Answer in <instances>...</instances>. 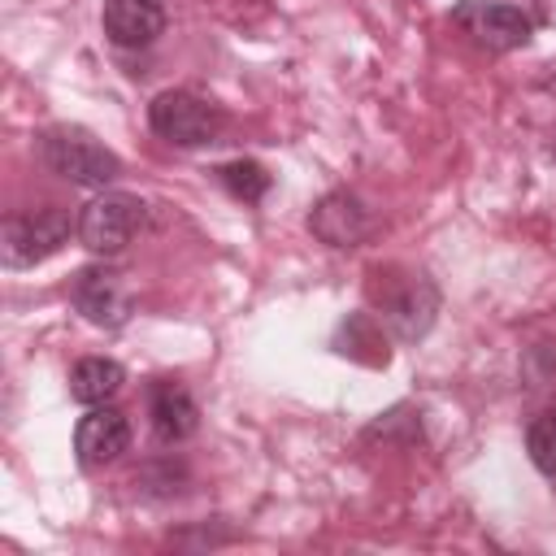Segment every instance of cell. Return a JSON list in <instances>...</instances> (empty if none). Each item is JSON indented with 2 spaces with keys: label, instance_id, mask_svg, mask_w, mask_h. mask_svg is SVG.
<instances>
[{
  "label": "cell",
  "instance_id": "cell-1",
  "mask_svg": "<svg viewBox=\"0 0 556 556\" xmlns=\"http://www.w3.org/2000/svg\"><path fill=\"white\" fill-rule=\"evenodd\" d=\"M369 295L378 304V321L400 339V343H421L434 321H439V287L430 274H417V269H374V282H369Z\"/></svg>",
  "mask_w": 556,
  "mask_h": 556
},
{
  "label": "cell",
  "instance_id": "cell-2",
  "mask_svg": "<svg viewBox=\"0 0 556 556\" xmlns=\"http://www.w3.org/2000/svg\"><path fill=\"white\" fill-rule=\"evenodd\" d=\"M35 148H39L43 169L65 178V182H74V187L104 191V187H113L122 178V156L109 143H100L91 130H83V126H65V122L48 126L35 139Z\"/></svg>",
  "mask_w": 556,
  "mask_h": 556
},
{
  "label": "cell",
  "instance_id": "cell-3",
  "mask_svg": "<svg viewBox=\"0 0 556 556\" xmlns=\"http://www.w3.org/2000/svg\"><path fill=\"white\" fill-rule=\"evenodd\" d=\"M70 235H78V217L70 208H61V204L9 213L4 230H0V261L9 269L43 265L48 256H56L70 243Z\"/></svg>",
  "mask_w": 556,
  "mask_h": 556
},
{
  "label": "cell",
  "instance_id": "cell-4",
  "mask_svg": "<svg viewBox=\"0 0 556 556\" xmlns=\"http://www.w3.org/2000/svg\"><path fill=\"white\" fill-rule=\"evenodd\" d=\"M148 226V204L130 191H100L96 200L83 204L78 213V243L109 261L117 252H126V243Z\"/></svg>",
  "mask_w": 556,
  "mask_h": 556
},
{
  "label": "cell",
  "instance_id": "cell-5",
  "mask_svg": "<svg viewBox=\"0 0 556 556\" xmlns=\"http://www.w3.org/2000/svg\"><path fill=\"white\" fill-rule=\"evenodd\" d=\"M70 304L83 313V321L100 330H122L135 313V282L117 265L96 261L70 278Z\"/></svg>",
  "mask_w": 556,
  "mask_h": 556
},
{
  "label": "cell",
  "instance_id": "cell-6",
  "mask_svg": "<svg viewBox=\"0 0 556 556\" xmlns=\"http://www.w3.org/2000/svg\"><path fill=\"white\" fill-rule=\"evenodd\" d=\"M148 126L152 135H161L165 143L174 148H204L217 139L222 130V113L200 100L195 91H182V87H169V91H156L152 104H148Z\"/></svg>",
  "mask_w": 556,
  "mask_h": 556
},
{
  "label": "cell",
  "instance_id": "cell-7",
  "mask_svg": "<svg viewBox=\"0 0 556 556\" xmlns=\"http://www.w3.org/2000/svg\"><path fill=\"white\" fill-rule=\"evenodd\" d=\"M452 22L491 52H513L534 39V17L508 0H460L452 9Z\"/></svg>",
  "mask_w": 556,
  "mask_h": 556
},
{
  "label": "cell",
  "instance_id": "cell-8",
  "mask_svg": "<svg viewBox=\"0 0 556 556\" xmlns=\"http://www.w3.org/2000/svg\"><path fill=\"white\" fill-rule=\"evenodd\" d=\"M130 447V421L113 404H96L74 426V456L83 469H104Z\"/></svg>",
  "mask_w": 556,
  "mask_h": 556
},
{
  "label": "cell",
  "instance_id": "cell-9",
  "mask_svg": "<svg viewBox=\"0 0 556 556\" xmlns=\"http://www.w3.org/2000/svg\"><path fill=\"white\" fill-rule=\"evenodd\" d=\"M308 230L326 248H356L374 230V217H369V208H365V200L356 191L339 187V191L317 200V208L308 213Z\"/></svg>",
  "mask_w": 556,
  "mask_h": 556
},
{
  "label": "cell",
  "instance_id": "cell-10",
  "mask_svg": "<svg viewBox=\"0 0 556 556\" xmlns=\"http://www.w3.org/2000/svg\"><path fill=\"white\" fill-rule=\"evenodd\" d=\"M100 26L113 48H148L165 35V0H104Z\"/></svg>",
  "mask_w": 556,
  "mask_h": 556
},
{
  "label": "cell",
  "instance_id": "cell-11",
  "mask_svg": "<svg viewBox=\"0 0 556 556\" xmlns=\"http://www.w3.org/2000/svg\"><path fill=\"white\" fill-rule=\"evenodd\" d=\"M148 417H152V434L165 447L187 443L200 430V404L191 400V391L182 382H152V391H148Z\"/></svg>",
  "mask_w": 556,
  "mask_h": 556
},
{
  "label": "cell",
  "instance_id": "cell-12",
  "mask_svg": "<svg viewBox=\"0 0 556 556\" xmlns=\"http://www.w3.org/2000/svg\"><path fill=\"white\" fill-rule=\"evenodd\" d=\"M330 348H334L339 356L361 361V365H374V369H382V365L391 361V352H387V334H382L378 313H348V317L334 326Z\"/></svg>",
  "mask_w": 556,
  "mask_h": 556
},
{
  "label": "cell",
  "instance_id": "cell-13",
  "mask_svg": "<svg viewBox=\"0 0 556 556\" xmlns=\"http://www.w3.org/2000/svg\"><path fill=\"white\" fill-rule=\"evenodd\" d=\"M126 387V369L109 356H83L74 369H70V395L87 408L96 404H109L117 391Z\"/></svg>",
  "mask_w": 556,
  "mask_h": 556
},
{
  "label": "cell",
  "instance_id": "cell-14",
  "mask_svg": "<svg viewBox=\"0 0 556 556\" xmlns=\"http://www.w3.org/2000/svg\"><path fill=\"white\" fill-rule=\"evenodd\" d=\"M213 174H217V182H222L239 204H261V200L269 195V187H274V174H269L261 161H248V156H235V161L217 165Z\"/></svg>",
  "mask_w": 556,
  "mask_h": 556
},
{
  "label": "cell",
  "instance_id": "cell-15",
  "mask_svg": "<svg viewBox=\"0 0 556 556\" xmlns=\"http://www.w3.org/2000/svg\"><path fill=\"white\" fill-rule=\"evenodd\" d=\"M526 452H530V465L547 478H556V408L539 413L530 426H526Z\"/></svg>",
  "mask_w": 556,
  "mask_h": 556
}]
</instances>
